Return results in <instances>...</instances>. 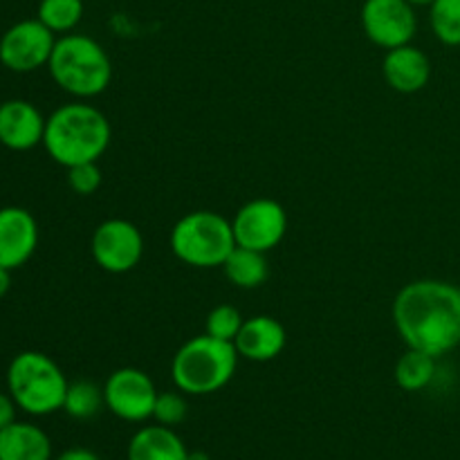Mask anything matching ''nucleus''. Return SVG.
I'll use <instances>...</instances> for the list:
<instances>
[{"label": "nucleus", "mask_w": 460, "mask_h": 460, "mask_svg": "<svg viewBox=\"0 0 460 460\" xmlns=\"http://www.w3.org/2000/svg\"><path fill=\"white\" fill-rule=\"evenodd\" d=\"M382 75L395 93L416 94L429 84L431 61L416 45H400V48L386 49V57L382 61Z\"/></svg>", "instance_id": "2eb2a0df"}, {"label": "nucleus", "mask_w": 460, "mask_h": 460, "mask_svg": "<svg viewBox=\"0 0 460 460\" xmlns=\"http://www.w3.org/2000/svg\"><path fill=\"white\" fill-rule=\"evenodd\" d=\"M160 391L155 382L142 368L124 367L108 376L103 385V400L112 416L126 422H144L153 418Z\"/></svg>", "instance_id": "1a4fd4ad"}, {"label": "nucleus", "mask_w": 460, "mask_h": 460, "mask_svg": "<svg viewBox=\"0 0 460 460\" xmlns=\"http://www.w3.org/2000/svg\"><path fill=\"white\" fill-rule=\"evenodd\" d=\"M16 411H18V404L13 402L12 395L0 394V429L9 427L12 422H16Z\"/></svg>", "instance_id": "a878e982"}, {"label": "nucleus", "mask_w": 460, "mask_h": 460, "mask_svg": "<svg viewBox=\"0 0 460 460\" xmlns=\"http://www.w3.org/2000/svg\"><path fill=\"white\" fill-rule=\"evenodd\" d=\"M57 34L43 25L39 18L18 21L0 36V63L9 72L27 75L39 67H48Z\"/></svg>", "instance_id": "0eeeda50"}, {"label": "nucleus", "mask_w": 460, "mask_h": 460, "mask_svg": "<svg viewBox=\"0 0 460 460\" xmlns=\"http://www.w3.org/2000/svg\"><path fill=\"white\" fill-rule=\"evenodd\" d=\"M223 272L229 281L243 290L261 288L270 277V265L263 252L247 250V247H234L232 254L223 263Z\"/></svg>", "instance_id": "a211bd4d"}, {"label": "nucleus", "mask_w": 460, "mask_h": 460, "mask_svg": "<svg viewBox=\"0 0 460 460\" xmlns=\"http://www.w3.org/2000/svg\"><path fill=\"white\" fill-rule=\"evenodd\" d=\"M48 70L54 84L75 99L99 97L112 81V63L102 43L75 31L57 39Z\"/></svg>", "instance_id": "7ed1b4c3"}, {"label": "nucleus", "mask_w": 460, "mask_h": 460, "mask_svg": "<svg viewBox=\"0 0 460 460\" xmlns=\"http://www.w3.org/2000/svg\"><path fill=\"white\" fill-rule=\"evenodd\" d=\"M171 252L184 265L200 270L223 268L236 247L232 223L216 211L200 209L182 216L171 229Z\"/></svg>", "instance_id": "423d86ee"}, {"label": "nucleus", "mask_w": 460, "mask_h": 460, "mask_svg": "<svg viewBox=\"0 0 460 460\" xmlns=\"http://www.w3.org/2000/svg\"><path fill=\"white\" fill-rule=\"evenodd\" d=\"M236 367V346L205 332L180 346L171 362V380L184 395H211L232 382Z\"/></svg>", "instance_id": "20e7f679"}, {"label": "nucleus", "mask_w": 460, "mask_h": 460, "mask_svg": "<svg viewBox=\"0 0 460 460\" xmlns=\"http://www.w3.org/2000/svg\"><path fill=\"white\" fill-rule=\"evenodd\" d=\"M93 259L103 272L126 274L139 265L144 256V236L137 225L124 218H108L97 225L90 241Z\"/></svg>", "instance_id": "6e6552de"}, {"label": "nucleus", "mask_w": 460, "mask_h": 460, "mask_svg": "<svg viewBox=\"0 0 460 460\" xmlns=\"http://www.w3.org/2000/svg\"><path fill=\"white\" fill-rule=\"evenodd\" d=\"M111 139L112 128L108 117L85 102L66 103L45 121V153L66 169L99 162L111 146Z\"/></svg>", "instance_id": "f03ea898"}, {"label": "nucleus", "mask_w": 460, "mask_h": 460, "mask_svg": "<svg viewBox=\"0 0 460 460\" xmlns=\"http://www.w3.org/2000/svg\"><path fill=\"white\" fill-rule=\"evenodd\" d=\"M43 112L27 99H7L0 103V146L25 153L43 144Z\"/></svg>", "instance_id": "ddd939ff"}, {"label": "nucleus", "mask_w": 460, "mask_h": 460, "mask_svg": "<svg viewBox=\"0 0 460 460\" xmlns=\"http://www.w3.org/2000/svg\"><path fill=\"white\" fill-rule=\"evenodd\" d=\"M36 18L54 34H70L84 18V0H40Z\"/></svg>", "instance_id": "412c9836"}, {"label": "nucleus", "mask_w": 460, "mask_h": 460, "mask_svg": "<svg viewBox=\"0 0 460 460\" xmlns=\"http://www.w3.org/2000/svg\"><path fill=\"white\" fill-rule=\"evenodd\" d=\"M67 184L76 196H93L102 187V169L97 162H85L67 169Z\"/></svg>", "instance_id": "393cba45"}, {"label": "nucleus", "mask_w": 460, "mask_h": 460, "mask_svg": "<svg viewBox=\"0 0 460 460\" xmlns=\"http://www.w3.org/2000/svg\"><path fill=\"white\" fill-rule=\"evenodd\" d=\"M187 400H184L182 391H164L157 395L155 409H153V420L157 425L175 427L187 418Z\"/></svg>", "instance_id": "b1692460"}, {"label": "nucleus", "mask_w": 460, "mask_h": 460, "mask_svg": "<svg viewBox=\"0 0 460 460\" xmlns=\"http://www.w3.org/2000/svg\"><path fill=\"white\" fill-rule=\"evenodd\" d=\"M429 25L436 39L447 48H460V0H434Z\"/></svg>", "instance_id": "4be33fe9"}, {"label": "nucleus", "mask_w": 460, "mask_h": 460, "mask_svg": "<svg viewBox=\"0 0 460 460\" xmlns=\"http://www.w3.org/2000/svg\"><path fill=\"white\" fill-rule=\"evenodd\" d=\"M39 247V223L25 207L0 209V268L18 270Z\"/></svg>", "instance_id": "f8f14e48"}, {"label": "nucleus", "mask_w": 460, "mask_h": 460, "mask_svg": "<svg viewBox=\"0 0 460 460\" xmlns=\"http://www.w3.org/2000/svg\"><path fill=\"white\" fill-rule=\"evenodd\" d=\"M106 407L103 400V386H97L94 382L76 380L67 385L66 400H63V411L75 420H90Z\"/></svg>", "instance_id": "aec40b11"}, {"label": "nucleus", "mask_w": 460, "mask_h": 460, "mask_svg": "<svg viewBox=\"0 0 460 460\" xmlns=\"http://www.w3.org/2000/svg\"><path fill=\"white\" fill-rule=\"evenodd\" d=\"M0 460H52V440L34 422H12L0 429Z\"/></svg>", "instance_id": "dca6fc26"}, {"label": "nucleus", "mask_w": 460, "mask_h": 460, "mask_svg": "<svg viewBox=\"0 0 460 460\" xmlns=\"http://www.w3.org/2000/svg\"><path fill=\"white\" fill-rule=\"evenodd\" d=\"M9 288H12V270L0 268V299L7 295Z\"/></svg>", "instance_id": "cd10ccee"}, {"label": "nucleus", "mask_w": 460, "mask_h": 460, "mask_svg": "<svg viewBox=\"0 0 460 460\" xmlns=\"http://www.w3.org/2000/svg\"><path fill=\"white\" fill-rule=\"evenodd\" d=\"M187 445L173 427L148 425L135 431L128 443V460H187Z\"/></svg>", "instance_id": "f3484780"}, {"label": "nucleus", "mask_w": 460, "mask_h": 460, "mask_svg": "<svg viewBox=\"0 0 460 460\" xmlns=\"http://www.w3.org/2000/svg\"><path fill=\"white\" fill-rule=\"evenodd\" d=\"M436 362L438 359L422 353V350L407 349L402 353V358L395 362V385L402 391H409V394L427 389L436 377Z\"/></svg>", "instance_id": "6ab92c4d"}, {"label": "nucleus", "mask_w": 460, "mask_h": 460, "mask_svg": "<svg viewBox=\"0 0 460 460\" xmlns=\"http://www.w3.org/2000/svg\"><path fill=\"white\" fill-rule=\"evenodd\" d=\"M394 326L407 349L440 359L460 346V288L440 279H418L395 295Z\"/></svg>", "instance_id": "f257e3e1"}, {"label": "nucleus", "mask_w": 460, "mask_h": 460, "mask_svg": "<svg viewBox=\"0 0 460 460\" xmlns=\"http://www.w3.org/2000/svg\"><path fill=\"white\" fill-rule=\"evenodd\" d=\"M234 238L238 247L268 254L286 238L288 214L281 202L256 198L245 202L232 220Z\"/></svg>", "instance_id": "9d476101"}, {"label": "nucleus", "mask_w": 460, "mask_h": 460, "mask_svg": "<svg viewBox=\"0 0 460 460\" xmlns=\"http://www.w3.org/2000/svg\"><path fill=\"white\" fill-rule=\"evenodd\" d=\"M67 377L49 355L40 350H22L7 367V394L18 409L30 416H49L63 409Z\"/></svg>", "instance_id": "39448f33"}, {"label": "nucleus", "mask_w": 460, "mask_h": 460, "mask_svg": "<svg viewBox=\"0 0 460 460\" xmlns=\"http://www.w3.org/2000/svg\"><path fill=\"white\" fill-rule=\"evenodd\" d=\"M407 3H411L413 7H429V4L434 3V0H407Z\"/></svg>", "instance_id": "c756f323"}, {"label": "nucleus", "mask_w": 460, "mask_h": 460, "mask_svg": "<svg viewBox=\"0 0 460 460\" xmlns=\"http://www.w3.org/2000/svg\"><path fill=\"white\" fill-rule=\"evenodd\" d=\"M243 314L238 313V308L229 304H220L207 314V322H205V332L207 335L216 337V340H223V341H232L238 337L243 328Z\"/></svg>", "instance_id": "5701e85b"}, {"label": "nucleus", "mask_w": 460, "mask_h": 460, "mask_svg": "<svg viewBox=\"0 0 460 460\" xmlns=\"http://www.w3.org/2000/svg\"><path fill=\"white\" fill-rule=\"evenodd\" d=\"M362 27L367 39L377 48H400L416 36V7L407 0H364Z\"/></svg>", "instance_id": "9b49d317"}, {"label": "nucleus", "mask_w": 460, "mask_h": 460, "mask_svg": "<svg viewBox=\"0 0 460 460\" xmlns=\"http://www.w3.org/2000/svg\"><path fill=\"white\" fill-rule=\"evenodd\" d=\"M52 460H102V458H99L97 454L90 452V449H85V447H70V449H66V452L58 454V456L52 458Z\"/></svg>", "instance_id": "bb28decb"}, {"label": "nucleus", "mask_w": 460, "mask_h": 460, "mask_svg": "<svg viewBox=\"0 0 460 460\" xmlns=\"http://www.w3.org/2000/svg\"><path fill=\"white\" fill-rule=\"evenodd\" d=\"M187 460H211V456L207 452H189Z\"/></svg>", "instance_id": "c85d7f7f"}, {"label": "nucleus", "mask_w": 460, "mask_h": 460, "mask_svg": "<svg viewBox=\"0 0 460 460\" xmlns=\"http://www.w3.org/2000/svg\"><path fill=\"white\" fill-rule=\"evenodd\" d=\"M234 346L238 350V358L259 364L272 362L288 346L286 326L279 319L268 317V314H256V317L243 322Z\"/></svg>", "instance_id": "4468645a"}]
</instances>
